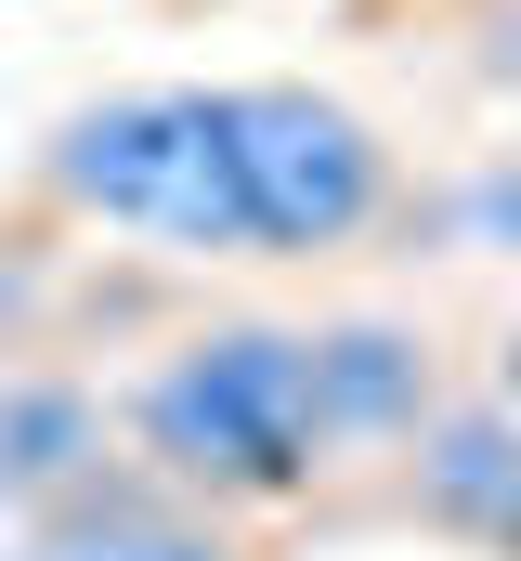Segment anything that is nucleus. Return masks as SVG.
Listing matches in <instances>:
<instances>
[{
  "instance_id": "5",
  "label": "nucleus",
  "mask_w": 521,
  "mask_h": 561,
  "mask_svg": "<svg viewBox=\"0 0 521 561\" xmlns=\"http://www.w3.org/2000/svg\"><path fill=\"white\" fill-rule=\"evenodd\" d=\"M313 392H326V444H339V457H404L417 431L456 405L430 327H404V313H339V327H313Z\"/></svg>"
},
{
  "instance_id": "10",
  "label": "nucleus",
  "mask_w": 521,
  "mask_h": 561,
  "mask_svg": "<svg viewBox=\"0 0 521 561\" xmlns=\"http://www.w3.org/2000/svg\"><path fill=\"white\" fill-rule=\"evenodd\" d=\"M483 561H521V483H509V510L483 523Z\"/></svg>"
},
{
  "instance_id": "12",
  "label": "nucleus",
  "mask_w": 521,
  "mask_h": 561,
  "mask_svg": "<svg viewBox=\"0 0 521 561\" xmlns=\"http://www.w3.org/2000/svg\"><path fill=\"white\" fill-rule=\"evenodd\" d=\"M13 536H26V510H13V496H0V561H13Z\"/></svg>"
},
{
  "instance_id": "8",
  "label": "nucleus",
  "mask_w": 521,
  "mask_h": 561,
  "mask_svg": "<svg viewBox=\"0 0 521 561\" xmlns=\"http://www.w3.org/2000/svg\"><path fill=\"white\" fill-rule=\"evenodd\" d=\"M470 222H483V249H509V262H521V144L470 183Z\"/></svg>"
},
{
  "instance_id": "4",
  "label": "nucleus",
  "mask_w": 521,
  "mask_h": 561,
  "mask_svg": "<svg viewBox=\"0 0 521 561\" xmlns=\"http://www.w3.org/2000/svg\"><path fill=\"white\" fill-rule=\"evenodd\" d=\"M13 561H274V549L248 536V510H209V496L157 483L143 457H118V470H92L79 496L26 510Z\"/></svg>"
},
{
  "instance_id": "11",
  "label": "nucleus",
  "mask_w": 521,
  "mask_h": 561,
  "mask_svg": "<svg viewBox=\"0 0 521 561\" xmlns=\"http://www.w3.org/2000/svg\"><path fill=\"white\" fill-rule=\"evenodd\" d=\"M496 392H509V405H521V313H509V327H496Z\"/></svg>"
},
{
  "instance_id": "9",
  "label": "nucleus",
  "mask_w": 521,
  "mask_h": 561,
  "mask_svg": "<svg viewBox=\"0 0 521 561\" xmlns=\"http://www.w3.org/2000/svg\"><path fill=\"white\" fill-rule=\"evenodd\" d=\"M483 79H521V0L483 13Z\"/></svg>"
},
{
  "instance_id": "6",
  "label": "nucleus",
  "mask_w": 521,
  "mask_h": 561,
  "mask_svg": "<svg viewBox=\"0 0 521 561\" xmlns=\"http://www.w3.org/2000/svg\"><path fill=\"white\" fill-rule=\"evenodd\" d=\"M509 483H521V405L496 392V379L456 392L443 419L391 457V510L430 523V536H470V549H483V523L509 510Z\"/></svg>"
},
{
  "instance_id": "1",
  "label": "nucleus",
  "mask_w": 521,
  "mask_h": 561,
  "mask_svg": "<svg viewBox=\"0 0 521 561\" xmlns=\"http://www.w3.org/2000/svg\"><path fill=\"white\" fill-rule=\"evenodd\" d=\"M130 457L209 510H300L339 444H326V392H313V327L287 313H222V327H183L143 379H130Z\"/></svg>"
},
{
  "instance_id": "2",
  "label": "nucleus",
  "mask_w": 521,
  "mask_h": 561,
  "mask_svg": "<svg viewBox=\"0 0 521 561\" xmlns=\"http://www.w3.org/2000/svg\"><path fill=\"white\" fill-rule=\"evenodd\" d=\"M39 196L92 236H157L170 262H260L235 144H222V79H157V92H105L53 118Z\"/></svg>"
},
{
  "instance_id": "7",
  "label": "nucleus",
  "mask_w": 521,
  "mask_h": 561,
  "mask_svg": "<svg viewBox=\"0 0 521 561\" xmlns=\"http://www.w3.org/2000/svg\"><path fill=\"white\" fill-rule=\"evenodd\" d=\"M130 431L105 419V392H79V379H0V496L13 510H53V496H79L92 470H118Z\"/></svg>"
},
{
  "instance_id": "3",
  "label": "nucleus",
  "mask_w": 521,
  "mask_h": 561,
  "mask_svg": "<svg viewBox=\"0 0 521 561\" xmlns=\"http://www.w3.org/2000/svg\"><path fill=\"white\" fill-rule=\"evenodd\" d=\"M222 144H235V196H248L260 262H366L404 196V157L366 105L313 92V79H222Z\"/></svg>"
}]
</instances>
